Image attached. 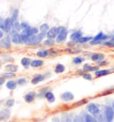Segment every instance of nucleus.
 I'll return each mask as SVG.
<instances>
[{
  "mask_svg": "<svg viewBox=\"0 0 114 122\" xmlns=\"http://www.w3.org/2000/svg\"><path fill=\"white\" fill-rule=\"evenodd\" d=\"M46 37H47V34L41 33V32H39L37 35L30 36L27 46H39L46 39Z\"/></svg>",
  "mask_w": 114,
  "mask_h": 122,
  "instance_id": "f257e3e1",
  "label": "nucleus"
},
{
  "mask_svg": "<svg viewBox=\"0 0 114 122\" xmlns=\"http://www.w3.org/2000/svg\"><path fill=\"white\" fill-rule=\"evenodd\" d=\"M111 36L104 34V32H99L98 34H96L94 37H93V39L89 42V45L91 46H97V45H103L104 41L110 39Z\"/></svg>",
  "mask_w": 114,
  "mask_h": 122,
  "instance_id": "f03ea898",
  "label": "nucleus"
},
{
  "mask_svg": "<svg viewBox=\"0 0 114 122\" xmlns=\"http://www.w3.org/2000/svg\"><path fill=\"white\" fill-rule=\"evenodd\" d=\"M14 21L12 20L11 17H7L5 18V20H3L1 22H0V29L6 34H9L11 31H12V29H13V26H14Z\"/></svg>",
  "mask_w": 114,
  "mask_h": 122,
  "instance_id": "7ed1b4c3",
  "label": "nucleus"
},
{
  "mask_svg": "<svg viewBox=\"0 0 114 122\" xmlns=\"http://www.w3.org/2000/svg\"><path fill=\"white\" fill-rule=\"evenodd\" d=\"M86 110H87V112H88L89 114L93 115L94 117H95V118L101 113V109H100L99 104L94 103V102H89V103L87 105Z\"/></svg>",
  "mask_w": 114,
  "mask_h": 122,
  "instance_id": "20e7f679",
  "label": "nucleus"
},
{
  "mask_svg": "<svg viewBox=\"0 0 114 122\" xmlns=\"http://www.w3.org/2000/svg\"><path fill=\"white\" fill-rule=\"evenodd\" d=\"M104 117L106 118L108 122H113L114 120V110L112 109L111 105H105L104 107Z\"/></svg>",
  "mask_w": 114,
  "mask_h": 122,
  "instance_id": "39448f33",
  "label": "nucleus"
},
{
  "mask_svg": "<svg viewBox=\"0 0 114 122\" xmlns=\"http://www.w3.org/2000/svg\"><path fill=\"white\" fill-rule=\"evenodd\" d=\"M12 47V40L9 34L0 39V48L2 49H10Z\"/></svg>",
  "mask_w": 114,
  "mask_h": 122,
  "instance_id": "423d86ee",
  "label": "nucleus"
},
{
  "mask_svg": "<svg viewBox=\"0 0 114 122\" xmlns=\"http://www.w3.org/2000/svg\"><path fill=\"white\" fill-rule=\"evenodd\" d=\"M48 77H50V74L48 73V74H36L34 76L33 78H31V84L32 85H37V84H39L41 82H43L44 80H46V78H47Z\"/></svg>",
  "mask_w": 114,
  "mask_h": 122,
  "instance_id": "0eeeda50",
  "label": "nucleus"
},
{
  "mask_svg": "<svg viewBox=\"0 0 114 122\" xmlns=\"http://www.w3.org/2000/svg\"><path fill=\"white\" fill-rule=\"evenodd\" d=\"M9 36L11 37V40L12 43L15 45H21V33L19 32H12L11 31L9 33Z\"/></svg>",
  "mask_w": 114,
  "mask_h": 122,
  "instance_id": "6e6552de",
  "label": "nucleus"
},
{
  "mask_svg": "<svg viewBox=\"0 0 114 122\" xmlns=\"http://www.w3.org/2000/svg\"><path fill=\"white\" fill-rule=\"evenodd\" d=\"M90 59L91 61L97 63V62H99L101 61H104L105 59V55L104 54H102V53H93L90 55Z\"/></svg>",
  "mask_w": 114,
  "mask_h": 122,
  "instance_id": "1a4fd4ad",
  "label": "nucleus"
},
{
  "mask_svg": "<svg viewBox=\"0 0 114 122\" xmlns=\"http://www.w3.org/2000/svg\"><path fill=\"white\" fill-rule=\"evenodd\" d=\"M82 37H83V32H82V30H74L73 32L71 33V36H70V38H71V40L75 41L78 44V41Z\"/></svg>",
  "mask_w": 114,
  "mask_h": 122,
  "instance_id": "9d476101",
  "label": "nucleus"
},
{
  "mask_svg": "<svg viewBox=\"0 0 114 122\" xmlns=\"http://www.w3.org/2000/svg\"><path fill=\"white\" fill-rule=\"evenodd\" d=\"M59 34L58 32V29L57 27H52L50 30L47 31V38H51V39H55Z\"/></svg>",
  "mask_w": 114,
  "mask_h": 122,
  "instance_id": "9b49d317",
  "label": "nucleus"
},
{
  "mask_svg": "<svg viewBox=\"0 0 114 122\" xmlns=\"http://www.w3.org/2000/svg\"><path fill=\"white\" fill-rule=\"evenodd\" d=\"M68 37V30L65 31H62V32H60L57 37L55 38V41H56L57 44H62V43H63L66 41Z\"/></svg>",
  "mask_w": 114,
  "mask_h": 122,
  "instance_id": "f8f14e48",
  "label": "nucleus"
},
{
  "mask_svg": "<svg viewBox=\"0 0 114 122\" xmlns=\"http://www.w3.org/2000/svg\"><path fill=\"white\" fill-rule=\"evenodd\" d=\"M37 96V94L36 92L34 91H31V92H29L28 94L23 96L24 100H25V102H28V103H30V102H32L36 99V97Z\"/></svg>",
  "mask_w": 114,
  "mask_h": 122,
  "instance_id": "ddd939ff",
  "label": "nucleus"
},
{
  "mask_svg": "<svg viewBox=\"0 0 114 122\" xmlns=\"http://www.w3.org/2000/svg\"><path fill=\"white\" fill-rule=\"evenodd\" d=\"M111 73V70H110V69H99L98 71L94 72V76H95V78H101L104 76H107Z\"/></svg>",
  "mask_w": 114,
  "mask_h": 122,
  "instance_id": "4468645a",
  "label": "nucleus"
},
{
  "mask_svg": "<svg viewBox=\"0 0 114 122\" xmlns=\"http://www.w3.org/2000/svg\"><path fill=\"white\" fill-rule=\"evenodd\" d=\"M61 99L63 102H71L74 100V95L71 92H64L61 95Z\"/></svg>",
  "mask_w": 114,
  "mask_h": 122,
  "instance_id": "2eb2a0df",
  "label": "nucleus"
},
{
  "mask_svg": "<svg viewBox=\"0 0 114 122\" xmlns=\"http://www.w3.org/2000/svg\"><path fill=\"white\" fill-rule=\"evenodd\" d=\"M11 112L9 109H4L0 111V122L1 121H6L10 117Z\"/></svg>",
  "mask_w": 114,
  "mask_h": 122,
  "instance_id": "dca6fc26",
  "label": "nucleus"
},
{
  "mask_svg": "<svg viewBox=\"0 0 114 122\" xmlns=\"http://www.w3.org/2000/svg\"><path fill=\"white\" fill-rule=\"evenodd\" d=\"M83 71L85 72H95L96 71L99 70L98 66H94V65H91L89 63H85L83 65Z\"/></svg>",
  "mask_w": 114,
  "mask_h": 122,
  "instance_id": "f3484780",
  "label": "nucleus"
},
{
  "mask_svg": "<svg viewBox=\"0 0 114 122\" xmlns=\"http://www.w3.org/2000/svg\"><path fill=\"white\" fill-rule=\"evenodd\" d=\"M45 62H44L43 60L41 59H34L31 61V64H30V67L32 68H40L42 66H44Z\"/></svg>",
  "mask_w": 114,
  "mask_h": 122,
  "instance_id": "a211bd4d",
  "label": "nucleus"
},
{
  "mask_svg": "<svg viewBox=\"0 0 114 122\" xmlns=\"http://www.w3.org/2000/svg\"><path fill=\"white\" fill-rule=\"evenodd\" d=\"M5 69L6 71H9V72H14V73H16L17 71H18V66L14 63H7L5 66Z\"/></svg>",
  "mask_w": 114,
  "mask_h": 122,
  "instance_id": "6ab92c4d",
  "label": "nucleus"
},
{
  "mask_svg": "<svg viewBox=\"0 0 114 122\" xmlns=\"http://www.w3.org/2000/svg\"><path fill=\"white\" fill-rule=\"evenodd\" d=\"M36 55L39 58L49 57V50L48 49H40L36 53Z\"/></svg>",
  "mask_w": 114,
  "mask_h": 122,
  "instance_id": "aec40b11",
  "label": "nucleus"
},
{
  "mask_svg": "<svg viewBox=\"0 0 114 122\" xmlns=\"http://www.w3.org/2000/svg\"><path fill=\"white\" fill-rule=\"evenodd\" d=\"M17 86L18 85H17L16 80H14V79H9V80L5 83V86H6V88L9 89V90H14V89H16Z\"/></svg>",
  "mask_w": 114,
  "mask_h": 122,
  "instance_id": "412c9836",
  "label": "nucleus"
},
{
  "mask_svg": "<svg viewBox=\"0 0 114 122\" xmlns=\"http://www.w3.org/2000/svg\"><path fill=\"white\" fill-rule=\"evenodd\" d=\"M45 98L47 100V102H50V103H53V102H55V95H54V93L49 90V91L47 92V94L45 95Z\"/></svg>",
  "mask_w": 114,
  "mask_h": 122,
  "instance_id": "4be33fe9",
  "label": "nucleus"
},
{
  "mask_svg": "<svg viewBox=\"0 0 114 122\" xmlns=\"http://www.w3.org/2000/svg\"><path fill=\"white\" fill-rule=\"evenodd\" d=\"M54 73H56V74H62L65 71V66L63 64H62V63H57L55 65V67H54Z\"/></svg>",
  "mask_w": 114,
  "mask_h": 122,
  "instance_id": "5701e85b",
  "label": "nucleus"
},
{
  "mask_svg": "<svg viewBox=\"0 0 114 122\" xmlns=\"http://www.w3.org/2000/svg\"><path fill=\"white\" fill-rule=\"evenodd\" d=\"M31 59H30V57H23L21 58V64L23 66L25 69L29 68L30 66V64H31Z\"/></svg>",
  "mask_w": 114,
  "mask_h": 122,
  "instance_id": "b1692460",
  "label": "nucleus"
},
{
  "mask_svg": "<svg viewBox=\"0 0 114 122\" xmlns=\"http://www.w3.org/2000/svg\"><path fill=\"white\" fill-rule=\"evenodd\" d=\"M83 118H84V122H98L96 118L94 117L93 115L89 114V113H86L83 116Z\"/></svg>",
  "mask_w": 114,
  "mask_h": 122,
  "instance_id": "393cba45",
  "label": "nucleus"
},
{
  "mask_svg": "<svg viewBox=\"0 0 114 122\" xmlns=\"http://www.w3.org/2000/svg\"><path fill=\"white\" fill-rule=\"evenodd\" d=\"M92 39H93V37H91V36H83L78 41V44H80V45L87 44V43H89Z\"/></svg>",
  "mask_w": 114,
  "mask_h": 122,
  "instance_id": "a878e982",
  "label": "nucleus"
},
{
  "mask_svg": "<svg viewBox=\"0 0 114 122\" xmlns=\"http://www.w3.org/2000/svg\"><path fill=\"white\" fill-rule=\"evenodd\" d=\"M85 61V58L83 56H75L72 59V63L75 65H80Z\"/></svg>",
  "mask_w": 114,
  "mask_h": 122,
  "instance_id": "bb28decb",
  "label": "nucleus"
},
{
  "mask_svg": "<svg viewBox=\"0 0 114 122\" xmlns=\"http://www.w3.org/2000/svg\"><path fill=\"white\" fill-rule=\"evenodd\" d=\"M43 44L47 46V47H51V46H54V45L56 44V41L55 39H51V38H46L43 41Z\"/></svg>",
  "mask_w": 114,
  "mask_h": 122,
  "instance_id": "cd10ccee",
  "label": "nucleus"
},
{
  "mask_svg": "<svg viewBox=\"0 0 114 122\" xmlns=\"http://www.w3.org/2000/svg\"><path fill=\"white\" fill-rule=\"evenodd\" d=\"M61 122H73V119L68 113H63L61 117Z\"/></svg>",
  "mask_w": 114,
  "mask_h": 122,
  "instance_id": "c85d7f7f",
  "label": "nucleus"
},
{
  "mask_svg": "<svg viewBox=\"0 0 114 122\" xmlns=\"http://www.w3.org/2000/svg\"><path fill=\"white\" fill-rule=\"evenodd\" d=\"M39 32H41V33H45V34H47V31L50 30V27H49V25L47 23H43L41 24L40 26H39Z\"/></svg>",
  "mask_w": 114,
  "mask_h": 122,
  "instance_id": "c756f323",
  "label": "nucleus"
},
{
  "mask_svg": "<svg viewBox=\"0 0 114 122\" xmlns=\"http://www.w3.org/2000/svg\"><path fill=\"white\" fill-rule=\"evenodd\" d=\"M25 33H27V34H29L30 36H33V35H37L38 33H39V29L37 27H31L29 30H27Z\"/></svg>",
  "mask_w": 114,
  "mask_h": 122,
  "instance_id": "7c9ffc66",
  "label": "nucleus"
},
{
  "mask_svg": "<svg viewBox=\"0 0 114 122\" xmlns=\"http://www.w3.org/2000/svg\"><path fill=\"white\" fill-rule=\"evenodd\" d=\"M12 32H19V33L21 32V22H19V20H17V21H15L14 23V26H13V29H12Z\"/></svg>",
  "mask_w": 114,
  "mask_h": 122,
  "instance_id": "2f4dec72",
  "label": "nucleus"
},
{
  "mask_svg": "<svg viewBox=\"0 0 114 122\" xmlns=\"http://www.w3.org/2000/svg\"><path fill=\"white\" fill-rule=\"evenodd\" d=\"M30 28H31V26L28 22H26V21L21 22V32H26L27 30H30Z\"/></svg>",
  "mask_w": 114,
  "mask_h": 122,
  "instance_id": "473e14b6",
  "label": "nucleus"
},
{
  "mask_svg": "<svg viewBox=\"0 0 114 122\" xmlns=\"http://www.w3.org/2000/svg\"><path fill=\"white\" fill-rule=\"evenodd\" d=\"M49 90H50V89H49L48 86L40 89L39 93L37 94V97H38V98H45V95H46V94H47V92L49 91Z\"/></svg>",
  "mask_w": 114,
  "mask_h": 122,
  "instance_id": "72a5a7b5",
  "label": "nucleus"
},
{
  "mask_svg": "<svg viewBox=\"0 0 114 122\" xmlns=\"http://www.w3.org/2000/svg\"><path fill=\"white\" fill-rule=\"evenodd\" d=\"M18 17H19V10L15 8L14 11H13V13H12V15H11V18H12V20L14 22L17 21L18 20Z\"/></svg>",
  "mask_w": 114,
  "mask_h": 122,
  "instance_id": "f704fd0d",
  "label": "nucleus"
},
{
  "mask_svg": "<svg viewBox=\"0 0 114 122\" xmlns=\"http://www.w3.org/2000/svg\"><path fill=\"white\" fill-rule=\"evenodd\" d=\"M2 76H3L5 79H12L13 78H14V77H15V73H14V72H9V71H6V72L3 73V75H2Z\"/></svg>",
  "mask_w": 114,
  "mask_h": 122,
  "instance_id": "c9c22d12",
  "label": "nucleus"
},
{
  "mask_svg": "<svg viewBox=\"0 0 114 122\" xmlns=\"http://www.w3.org/2000/svg\"><path fill=\"white\" fill-rule=\"evenodd\" d=\"M103 46H107V47L114 48V40H112V39H108V40L104 41V43H103Z\"/></svg>",
  "mask_w": 114,
  "mask_h": 122,
  "instance_id": "e433bc0d",
  "label": "nucleus"
},
{
  "mask_svg": "<svg viewBox=\"0 0 114 122\" xmlns=\"http://www.w3.org/2000/svg\"><path fill=\"white\" fill-rule=\"evenodd\" d=\"M16 82L18 86H24L28 83V79L26 78H19L16 79Z\"/></svg>",
  "mask_w": 114,
  "mask_h": 122,
  "instance_id": "4c0bfd02",
  "label": "nucleus"
},
{
  "mask_svg": "<svg viewBox=\"0 0 114 122\" xmlns=\"http://www.w3.org/2000/svg\"><path fill=\"white\" fill-rule=\"evenodd\" d=\"M82 78H84V79H86V80L91 81L93 79V76H92V74H91L90 72H85L84 74L82 75Z\"/></svg>",
  "mask_w": 114,
  "mask_h": 122,
  "instance_id": "58836bf2",
  "label": "nucleus"
},
{
  "mask_svg": "<svg viewBox=\"0 0 114 122\" xmlns=\"http://www.w3.org/2000/svg\"><path fill=\"white\" fill-rule=\"evenodd\" d=\"M67 52L71 53V54H78V53L81 52V49L80 48H75V47L67 48Z\"/></svg>",
  "mask_w": 114,
  "mask_h": 122,
  "instance_id": "ea45409f",
  "label": "nucleus"
},
{
  "mask_svg": "<svg viewBox=\"0 0 114 122\" xmlns=\"http://www.w3.org/2000/svg\"><path fill=\"white\" fill-rule=\"evenodd\" d=\"M96 119H97L98 122H108L106 118L104 117V113H100V114L96 117Z\"/></svg>",
  "mask_w": 114,
  "mask_h": 122,
  "instance_id": "a19ab883",
  "label": "nucleus"
},
{
  "mask_svg": "<svg viewBox=\"0 0 114 122\" xmlns=\"http://www.w3.org/2000/svg\"><path fill=\"white\" fill-rule=\"evenodd\" d=\"M14 104V100L13 98L11 99H8L6 102H5V105H6V107L8 108H11V107H13Z\"/></svg>",
  "mask_w": 114,
  "mask_h": 122,
  "instance_id": "79ce46f5",
  "label": "nucleus"
},
{
  "mask_svg": "<svg viewBox=\"0 0 114 122\" xmlns=\"http://www.w3.org/2000/svg\"><path fill=\"white\" fill-rule=\"evenodd\" d=\"M73 122H84V118L83 116H75L73 118Z\"/></svg>",
  "mask_w": 114,
  "mask_h": 122,
  "instance_id": "37998d69",
  "label": "nucleus"
},
{
  "mask_svg": "<svg viewBox=\"0 0 114 122\" xmlns=\"http://www.w3.org/2000/svg\"><path fill=\"white\" fill-rule=\"evenodd\" d=\"M3 60L5 61H9V63H10L12 61H14V58L10 55H5H5H3Z\"/></svg>",
  "mask_w": 114,
  "mask_h": 122,
  "instance_id": "c03bdc74",
  "label": "nucleus"
},
{
  "mask_svg": "<svg viewBox=\"0 0 114 122\" xmlns=\"http://www.w3.org/2000/svg\"><path fill=\"white\" fill-rule=\"evenodd\" d=\"M57 55H58V52L56 50H54V49L49 50V56H51V57H55Z\"/></svg>",
  "mask_w": 114,
  "mask_h": 122,
  "instance_id": "a18cd8bd",
  "label": "nucleus"
},
{
  "mask_svg": "<svg viewBox=\"0 0 114 122\" xmlns=\"http://www.w3.org/2000/svg\"><path fill=\"white\" fill-rule=\"evenodd\" d=\"M108 64H109V62H108V61H106L105 60L97 62V66H98V67H101V66H106V65H108Z\"/></svg>",
  "mask_w": 114,
  "mask_h": 122,
  "instance_id": "49530a36",
  "label": "nucleus"
},
{
  "mask_svg": "<svg viewBox=\"0 0 114 122\" xmlns=\"http://www.w3.org/2000/svg\"><path fill=\"white\" fill-rule=\"evenodd\" d=\"M114 92V87H111L107 89V90H105L104 92H103V95H108V94H110V93H113Z\"/></svg>",
  "mask_w": 114,
  "mask_h": 122,
  "instance_id": "de8ad7c7",
  "label": "nucleus"
},
{
  "mask_svg": "<svg viewBox=\"0 0 114 122\" xmlns=\"http://www.w3.org/2000/svg\"><path fill=\"white\" fill-rule=\"evenodd\" d=\"M57 29H58V32H59V33H60V32H62V31L67 30H68L65 26H58V27H57Z\"/></svg>",
  "mask_w": 114,
  "mask_h": 122,
  "instance_id": "09e8293b",
  "label": "nucleus"
},
{
  "mask_svg": "<svg viewBox=\"0 0 114 122\" xmlns=\"http://www.w3.org/2000/svg\"><path fill=\"white\" fill-rule=\"evenodd\" d=\"M87 100L84 99V100H81V101H79L78 102H77V103H76V105H77V106H78V105L84 104V103H87Z\"/></svg>",
  "mask_w": 114,
  "mask_h": 122,
  "instance_id": "8fccbe9b",
  "label": "nucleus"
},
{
  "mask_svg": "<svg viewBox=\"0 0 114 122\" xmlns=\"http://www.w3.org/2000/svg\"><path fill=\"white\" fill-rule=\"evenodd\" d=\"M5 78H4L3 76H1V77H0V86L5 84Z\"/></svg>",
  "mask_w": 114,
  "mask_h": 122,
  "instance_id": "3c124183",
  "label": "nucleus"
},
{
  "mask_svg": "<svg viewBox=\"0 0 114 122\" xmlns=\"http://www.w3.org/2000/svg\"><path fill=\"white\" fill-rule=\"evenodd\" d=\"M52 122H61V119L59 117H54L52 119Z\"/></svg>",
  "mask_w": 114,
  "mask_h": 122,
  "instance_id": "603ef678",
  "label": "nucleus"
},
{
  "mask_svg": "<svg viewBox=\"0 0 114 122\" xmlns=\"http://www.w3.org/2000/svg\"><path fill=\"white\" fill-rule=\"evenodd\" d=\"M85 73V71H83V69H81V70H78V71H77V74L78 75H80V76H82V75Z\"/></svg>",
  "mask_w": 114,
  "mask_h": 122,
  "instance_id": "864d4df0",
  "label": "nucleus"
},
{
  "mask_svg": "<svg viewBox=\"0 0 114 122\" xmlns=\"http://www.w3.org/2000/svg\"><path fill=\"white\" fill-rule=\"evenodd\" d=\"M4 37H5V32L0 29V39H2Z\"/></svg>",
  "mask_w": 114,
  "mask_h": 122,
  "instance_id": "5fc2aeb1",
  "label": "nucleus"
},
{
  "mask_svg": "<svg viewBox=\"0 0 114 122\" xmlns=\"http://www.w3.org/2000/svg\"><path fill=\"white\" fill-rule=\"evenodd\" d=\"M111 107H112V109H113V110H114V101H113V102H111Z\"/></svg>",
  "mask_w": 114,
  "mask_h": 122,
  "instance_id": "6e6d98bb",
  "label": "nucleus"
},
{
  "mask_svg": "<svg viewBox=\"0 0 114 122\" xmlns=\"http://www.w3.org/2000/svg\"><path fill=\"white\" fill-rule=\"evenodd\" d=\"M110 39H112V40H114V35L111 36V37H110Z\"/></svg>",
  "mask_w": 114,
  "mask_h": 122,
  "instance_id": "4d7b16f0",
  "label": "nucleus"
},
{
  "mask_svg": "<svg viewBox=\"0 0 114 122\" xmlns=\"http://www.w3.org/2000/svg\"><path fill=\"white\" fill-rule=\"evenodd\" d=\"M2 20H3V19H2V17H0V22H1Z\"/></svg>",
  "mask_w": 114,
  "mask_h": 122,
  "instance_id": "13d9d810",
  "label": "nucleus"
},
{
  "mask_svg": "<svg viewBox=\"0 0 114 122\" xmlns=\"http://www.w3.org/2000/svg\"><path fill=\"white\" fill-rule=\"evenodd\" d=\"M0 67H1V62H0Z\"/></svg>",
  "mask_w": 114,
  "mask_h": 122,
  "instance_id": "bf43d9fd",
  "label": "nucleus"
},
{
  "mask_svg": "<svg viewBox=\"0 0 114 122\" xmlns=\"http://www.w3.org/2000/svg\"></svg>",
  "mask_w": 114,
  "mask_h": 122,
  "instance_id": "052dcab7",
  "label": "nucleus"
}]
</instances>
